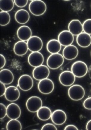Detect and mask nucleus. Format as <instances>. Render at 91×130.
Returning <instances> with one entry per match:
<instances>
[{
    "instance_id": "nucleus-1",
    "label": "nucleus",
    "mask_w": 91,
    "mask_h": 130,
    "mask_svg": "<svg viewBox=\"0 0 91 130\" xmlns=\"http://www.w3.org/2000/svg\"><path fill=\"white\" fill-rule=\"evenodd\" d=\"M29 9L30 12L34 15L40 16L43 15L46 11L47 6L43 1L35 0L30 3Z\"/></svg>"
},
{
    "instance_id": "nucleus-2",
    "label": "nucleus",
    "mask_w": 91,
    "mask_h": 130,
    "mask_svg": "<svg viewBox=\"0 0 91 130\" xmlns=\"http://www.w3.org/2000/svg\"><path fill=\"white\" fill-rule=\"evenodd\" d=\"M87 65L85 62L81 61H76L72 64L71 72L76 77L78 78L83 77L88 72Z\"/></svg>"
},
{
    "instance_id": "nucleus-3",
    "label": "nucleus",
    "mask_w": 91,
    "mask_h": 130,
    "mask_svg": "<svg viewBox=\"0 0 91 130\" xmlns=\"http://www.w3.org/2000/svg\"><path fill=\"white\" fill-rule=\"evenodd\" d=\"M85 93L83 87L78 84L71 86L68 90L69 97L74 101H79L82 100L84 97Z\"/></svg>"
},
{
    "instance_id": "nucleus-4",
    "label": "nucleus",
    "mask_w": 91,
    "mask_h": 130,
    "mask_svg": "<svg viewBox=\"0 0 91 130\" xmlns=\"http://www.w3.org/2000/svg\"><path fill=\"white\" fill-rule=\"evenodd\" d=\"M64 57L59 53L52 54L48 57L47 60V66L52 70H56L63 65Z\"/></svg>"
},
{
    "instance_id": "nucleus-5",
    "label": "nucleus",
    "mask_w": 91,
    "mask_h": 130,
    "mask_svg": "<svg viewBox=\"0 0 91 130\" xmlns=\"http://www.w3.org/2000/svg\"><path fill=\"white\" fill-rule=\"evenodd\" d=\"M43 102L40 98L36 96H31L27 100L26 105L28 111L36 112L42 107Z\"/></svg>"
},
{
    "instance_id": "nucleus-6",
    "label": "nucleus",
    "mask_w": 91,
    "mask_h": 130,
    "mask_svg": "<svg viewBox=\"0 0 91 130\" xmlns=\"http://www.w3.org/2000/svg\"><path fill=\"white\" fill-rule=\"evenodd\" d=\"M38 88L41 93L49 94L51 93L54 89V84L51 79L47 78L40 80L38 84Z\"/></svg>"
},
{
    "instance_id": "nucleus-7",
    "label": "nucleus",
    "mask_w": 91,
    "mask_h": 130,
    "mask_svg": "<svg viewBox=\"0 0 91 130\" xmlns=\"http://www.w3.org/2000/svg\"><path fill=\"white\" fill-rule=\"evenodd\" d=\"M50 71L46 66L42 65L33 69L32 75L33 78L38 80L47 78L49 76Z\"/></svg>"
},
{
    "instance_id": "nucleus-8",
    "label": "nucleus",
    "mask_w": 91,
    "mask_h": 130,
    "mask_svg": "<svg viewBox=\"0 0 91 130\" xmlns=\"http://www.w3.org/2000/svg\"><path fill=\"white\" fill-rule=\"evenodd\" d=\"M18 86L20 89L24 91H29L33 85V81L31 76L28 75H23L18 79Z\"/></svg>"
},
{
    "instance_id": "nucleus-9",
    "label": "nucleus",
    "mask_w": 91,
    "mask_h": 130,
    "mask_svg": "<svg viewBox=\"0 0 91 130\" xmlns=\"http://www.w3.org/2000/svg\"><path fill=\"white\" fill-rule=\"evenodd\" d=\"M59 80L62 85L65 87H70L75 82L76 77L71 72L65 71L60 74Z\"/></svg>"
},
{
    "instance_id": "nucleus-10",
    "label": "nucleus",
    "mask_w": 91,
    "mask_h": 130,
    "mask_svg": "<svg viewBox=\"0 0 91 130\" xmlns=\"http://www.w3.org/2000/svg\"><path fill=\"white\" fill-rule=\"evenodd\" d=\"M28 50L32 52H39L43 46V43L41 39L37 36H32L27 41Z\"/></svg>"
},
{
    "instance_id": "nucleus-11",
    "label": "nucleus",
    "mask_w": 91,
    "mask_h": 130,
    "mask_svg": "<svg viewBox=\"0 0 91 130\" xmlns=\"http://www.w3.org/2000/svg\"><path fill=\"white\" fill-rule=\"evenodd\" d=\"M28 61L30 66L35 68L43 64L44 62V57L39 52H32L29 55Z\"/></svg>"
},
{
    "instance_id": "nucleus-12",
    "label": "nucleus",
    "mask_w": 91,
    "mask_h": 130,
    "mask_svg": "<svg viewBox=\"0 0 91 130\" xmlns=\"http://www.w3.org/2000/svg\"><path fill=\"white\" fill-rule=\"evenodd\" d=\"M74 40V35L69 31L64 30L59 34L58 40L62 46L66 47L72 45Z\"/></svg>"
},
{
    "instance_id": "nucleus-13",
    "label": "nucleus",
    "mask_w": 91,
    "mask_h": 130,
    "mask_svg": "<svg viewBox=\"0 0 91 130\" xmlns=\"http://www.w3.org/2000/svg\"><path fill=\"white\" fill-rule=\"evenodd\" d=\"M67 116L65 112L61 109H57L52 113L51 119L54 124L58 125L63 124L66 121Z\"/></svg>"
},
{
    "instance_id": "nucleus-14",
    "label": "nucleus",
    "mask_w": 91,
    "mask_h": 130,
    "mask_svg": "<svg viewBox=\"0 0 91 130\" xmlns=\"http://www.w3.org/2000/svg\"><path fill=\"white\" fill-rule=\"evenodd\" d=\"M7 116L11 119H17L21 116V110L17 104L12 103L8 105L7 107Z\"/></svg>"
},
{
    "instance_id": "nucleus-15",
    "label": "nucleus",
    "mask_w": 91,
    "mask_h": 130,
    "mask_svg": "<svg viewBox=\"0 0 91 130\" xmlns=\"http://www.w3.org/2000/svg\"><path fill=\"white\" fill-rule=\"evenodd\" d=\"M5 97L9 102H14L17 100L20 96L19 89L14 86H10L6 88Z\"/></svg>"
},
{
    "instance_id": "nucleus-16",
    "label": "nucleus",
    "mask_w": 91,
    "mask_h": 130,
    "mask_svg": "<svg viewBox=\"0 0 91 130\" xmlns=\"http://www.w3.org/2000/svg\"><path fill=\"white\" fill-rule=\"evenodd\" d=\"M78 49L75 45H72L65 47L63 51L64 58L69 60L75 59L78 56Z\"/></svg>"
},
{
    "instance_id": "nucleus-17",
    "label": "nucleus",
    "mask_w": 91,
    "mask_h": 130,
    "mask_svg": "<svg viewBox=\"0 0 91 130\" xmlns=\"http://www.w3.org/2000/svg\"><path fill=\"white\" fill-rule=\"evenodd\" d=\"M68 29L74 36H77L83 31V25L79 20H73L69 23Z\"/></svg>"
},
{
    "instance_id": "nucleus-18",
    "label": "nucleus",
    "mask_w": 91,
    "mask_h": 130,
    "mask_svg": "<svg viewBox=\"0 0 91 130\" xmlns=\"http://www.w3.org/2000/svg\"><path fill=\"white\" fill-rule=\"evenodd\" d=\"M17 35L18 38L21 41H28L32 37L31 30L27 26H21L17 30Z\"/></svg>"
},
{
    "instance_id": "nucleus-19",
    "label": "nucleus",
    "mask_w": 91,
    "mask_h": 130,
    "mask_svg": "<svg viewBox=\"0 0 91 130\" xmlns=\"http://www.w3.org/2000/svg\"><path fill=\"white\" fill-rule=\"evenodd\" d=\"M30 18L29 13L25 9L19 10L15 15L16 21L20 24H24L27 23L29 21Z\"/></svg>"
},
{
    "instance_id": "nucleus-20",
    "label": "nucleus",
    "mask_w": 91,
    "mask_h": 130,
    "mask_svg": "<svg viewBox=\"0 0 91 130\" xmlns=\"http://www.w3.org/2000/svg\"><path fill=\"white\" fill-rule=\"evenodd\" d=\"M77 42L79 46L87 48L91 44V36L84 32H82L77 36Z\"/></svg>"
},
{
    "instance_id": "nucleus-21",
    "label": "nucleus",
    "mask_w": 91,
    "mask_h": 130,
    "mask_svg": "<svg viewBox=\"0 0 91 130\" xmlns=\"http://www.w3.org/2000/svg\"><path fill=\"white\" fill-rule=\"evenodd\" d=\"M13 50L16 55L22 56L26 54L28 51L27 43L24 41H19L15 44Z\"/></svg>"
},
{
    "instance_id": "nucleus-22",
    "label": "nucleus",
    "mask_w": 91,
    "mask_h": 130,
    "mask_svg": "<svg viewBox=\"0 0 91 130\" xmlns=\"http://www.w3.org/2000/svg\"><path fill=\"white\" fill-rule=\"evenodd\" d=\"M14 79L13 74L11 70L3 69L1 71V82L5 85H9L13 82Z\"/></svg>"
},
{
    "instance_id": "nucleus-23",
    "label": "nucleus",
    "mask_w": 91,
    "mask_h": 130,
    "mask_svg": "<svg viewBox=\"0 0 91 130\" xmlns=\"http://www.w3.org/2000/svg\"><path fill=\"white\" fill-rule=\"evenodd\" d=\"M62 45L58 40L52 39L47 43L46 48L47 51L50 54L58 53L61 50Z\"/></svg>"
},
{
    "instance_id": "nucleus-24",
    "label": "nucleus",
    "mask_w": 91,
    "mask_h": 130,
    "mask_svg": "<svg viewBox=\"0 0 91 130\" xmlns=\"http://www.w3.org/2000/svg\"><path fill=\"white\" fill-rule=\"evenodd\" d=\"M52 113L49 108L42 107L37 112V115L40 120L43 121L48 120L51 118Z\"/></svg>"
},
{
    "instance_id": "nucleus-25",
    "label": "nucleus",
    "mask_w": 91,
    "mask_h": 130,
    "mask_svg": "<svg viewBox=\"0 0 91 130\" xmlns=\"http://www.w3.org/2000/svg\"><path fill=\"white\" fill-rule=\"evenodd\" d=\"M0 2L1 9L3 11L8 12L11 11L14 7V2L12 0H1Z\"/></svg>"
},
{
    "instance_id": "nucleus-26",
    "label": "nucleus",
    "mask_w": 91,
    "mask_h": 130,
    "mask_svg": "<svg viewBox=\"0 0 91 130\" xmlns=\"http://www.w3.org/2000/svg\"><path fill=\"white\" fill-rule=\"evenodd\" d=\"M22 129L21 123L17 119H11L8 121L6 125L7 130H21Z\"/></svg>"
},
{
    "instance_id": "nucleus-27",
    "label": "nucleus",
    "mask_w": 91,
    "mask_h": 130,
    "mask_svg": "<svg viewBox=\"0 0 91 130\" xmlns=\"http://www.w3.org/2000/svg\"><path fill=\"white\" fill-rule=\"evenodd\" d=\"M11 21V17L9 13L2 11L1 12V25L4 26L9 24Z\"/></svg>"
},
{
    "instance_id": "nucleus-28",
    "label": "nucleus",
    "mask_w": 91,
    "mask_h": 130,
    "mask_svg": "<svg viewBox=\"0 0 91 130\" xmlns=\"http://www.w3.org/2000/svg\"><path fill=\"white\" fill-rule=\"evenodd\" d=\"M82 25L84 32L91 35V19L85 20Z\"/></svg>"
},
{
    "instance_id": "nucleus-29",
    "label": "nucleus",
    "mask_w": 91,
    "mask_h": 130,
    "mask_svg": "<svg viewBox=\"0 0 91 130\" xmlns=\"http://www.w3.org/2000/svg\"><path fill=\"white\" fill-rule=\"evenodd\" d=\"M14 2L15 4L17 6L20 8H23L25 7L27 5L28 1V0H25V1L15 0Z\"/></svg>"
},
{
    "instance_id": "nucleus-30",
    "label": "nucleus",
    "mask_w": 91,
    "mask_h": 130,
    "mask_svg": "<svg viewBox=\"0 0 91 130\" xmlns=\"http://www.w3.org/2000/svg\"><path fill=\"white\" fill-rule=\"evenodd\" d=\"M1 119H4L7 115V109L6 106L2 103L1 104Z\"/></svg>"
},
{
    "instance_id": "nucleus-31",
    "label": "nucleus",
    "mask_w": 91,
    "mask_h": 130,
    "mask_svg": "<svg viewBox=\"0 0 91 130\" xmlns=\"http://www.w3.org/2000/svg\"><path fill=\"white\" fill-rule=\"evenodd\" d=\"M83 105L85 109L91 110V97L87 98L84 101Z\"/></svg>"
},
{
    "instance_id": "nucleus-32",
    "label": "nucleus",
    "mask_w": 91,
    "mask_h": 130,
    "mask_svg": "<svg viewBox=\"0 0 91 130\" xmlns=\"http://www.w3.org/2000/svg\"><path fill=\"white\" fill-rule=\"evenodd\" d=\"M57 128L53 124L48 123L43 126L41 130H57Z\"/></svg>"
},
{
    "instance_id": "nucleus-33",
    "label": "nucleus",
    "mask_w": 91,
    "mask_h": 130,
    "mask_svg": "<svg viewBox=\"0 0 91 130\" xmlns=\"http://www.w3.org/2000/svg\"><path fill=\"white\" fill-rule=\"evenodd\" d=\"M1 69H2L4 67L5 65L6 62V60L5 57L2 54L1 55Z\"/></svg>"
},
{
    "instance_id": "nucleus-34",
    "label": "nucleus",
    "mask_w": 91,
    "mask_h": 130,
    "mask_svg": "<svg viewBox=\"0 0 91 130\" xmlns=\"http://www.w3.org/2000/svg\"><path fill=\"white\" fill-rule=\"evenodd\" d=\"M1 97L5 95L6 91V88L5 84L1 82Z\"/></svg>"
},
{
    "instance_id": "nucleus-35",
    "label": "nucleus",
    "mask_w": 91,
    "mask_h": 130,
    "mask_svg": "<svg viewBox=\"0 0 91 130\" xmlns=\"http://www.w3.org/2000/svg\"><path fill=\"white\" fill-rule=\"evenodd\" d=\"M64 130H78V128L74 125H68L65 128Z\"/></svg>"
},
{
    "instance_id": "nucleus-36",
    "label": "nucleus",
    "mask_w": 91,
    "mask_h": 130,
    "mask_svg": "<svg viewBox=\"0 0 91 130\" xmlns=\"http://www.w3.org/2000/svg\"><path fill=\"white\" fill-rule=\"evenodd\" d=\"M86 129L87 130H91V120L87 122L86 126Z\"/></svg>"
},
{
    "instance_id": "nucleus-37",
    "label": "nucleus",
    "mask_w": 91,
    "mask_h": 130,
    "mask_svg": "<svg viewBox=\"0 0 91 130\" xmlns=\"http://www.w3.org/2000/svg\"><path fill=\"white\" fill-rule=\"evenodd\" d=\"M88 72L89 76H90V78H91V65L90 67V68H89Z\"/></svg>"
}]
</instances>
